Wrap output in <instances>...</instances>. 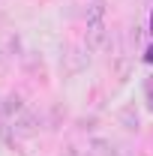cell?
<instances>
[{"instance_id":"obj_1","label":"cell","mask_w":153,"mask_h":156,"mask_svg":"<svg viewBox=\"0 0 153 156\" xmlns=\"http://www.w3.org/2000/svg\"><path fill=\"white\" fill-rule=\"evenodd\" d=\"M84 21H87V45L93 51H102L108 48L111 42V30H108V3L105 0H93L84 12Z\"/></svg>"},{"instance_id":"obj_2","label":"cell","mask_w":153,"mask_h":156,"mask_svg":"<svg viewBox=\"0 0 153 156\" xmlns=\"http://www.w3.org/2000/svg\"><path fill=\"white\" fill-rule=\"evenodd\" d=\"M9 129H12L15 135H21V138H24V135H33V132L39 129V114H36V111H30V108H24V111L12 120Z\"/></svg>"},{"instance_id":"obj_3","label":"cell","mask_w":153,"mask_h":156,"mask_svg":"<svg viewBox=\"0 0 153 156\" xmlns=\"http://www.w3.org/2000/svg\"><path fill=\"white\" fill-rule=\"evenodd\" d=\"M120 120L126 123V129H138V114H132V108H123Z\"/></svg>"},{"instance_id":"obj_4","label":"cell","mask_w":153,"mask_h":156,"mask_svg":"<svg viewBox=\"0 0 153 156\" xmlns=\"http://www.w3.org/2000/svg\"><path fill=\"white\" fill-rule=\"evenodd\" d=\"M144 60H147V63H153V48H147V54H144Z\"/></svg>"},{"instance_id":"obj_5","label":"cell","mask_w":153,"mask_h":156,"mask_svg":"<svg viewBox=\"0 0 153 156\" xmlns=\"http://www.w3.org/2000/svg\"><path fill=\"white\" fill-rule=\"evenodd\" d=\"M150 33H153V15H150Z\"/></svg>"}]
</instances>
